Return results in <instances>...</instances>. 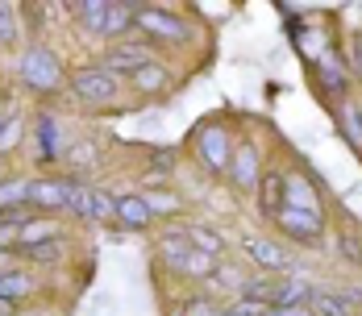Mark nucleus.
<instances>
[{
    "mask_svg": "<svg viewBox=\"0 0 362 316\" xmlns=\"http://www.w3.org/2000/svg\"><path fill=\"white\" fill-rule=\"evenodd\" d=\"M341 250H346V258H350V262H358V267H362V246L354 242V238H341Z\"/></svg>",
    "mask_w": 362,
    "mask_h": 316,
    "instance_id": "33",
    "label": "nucleus"
},
{
    "mask_svg": "<svg viewBox=\"0 0 362 316\" xmlns=\"http://www.w3.org/2000/svg\"><path fill=\"white\" fill-rule=\"evenodd\" d=\"M37 138H42V158H54V117H37Z\"/></svg>",
    "mask_w": 362,
    "mask_h": 316,
    "instance_id": "26",
    "label": "nucleus"
},
{
    "mask_svg": "<svg viewBox=\"0 0 362 316\" xmlns=\"http://www.w3.org/2000/svg\"><path fill=\"white\" fill-rule=\"evenodd\" d=\"M25 200H30V179H8V183H0V212L17 209V204H25Z\"/></svg>",
    "mask_w": 362,
    "mask_h": 316,
    "instance_id": "18",
    "label": "nucleus"
},
{
    "mask_svg": "<svg viewBox=\"0 0 362 316\" xmlns=\"http://www.w3.org/2000/svg\"><path fill=\"white\" fill-rule=\"evenodd\" d=\"M180 271L183 275H200V279H209V275H217V258H213V254H200V250L192 246V254L183 258Z\"/></svg>",
    "mask_w": 362,
    "mask_h": 316,
    "instance_id": "19",
    "label": "nucleus"
},
{
    "mask_svg": "<svg viewBox=\"0 0 362 316\" xmlns=\"http://www.w3.org/2000/svg\"><path fill=\"white\" fill-rule=\"evenodd\" d=\"M13 242H17V225H4V221H0V250L13 246Z\"/></svg>",
    "mask_w": 362,
    "mask_h": 316,
    "instance_id": "34",
    "label": "nucleus"
},
{
    "mask_svg": "<svg viewBox=\"0 0 362 316\" xmlns=\"http://www.w3.org/2000/svg\"><path fill=\"white\" fill-rule=\"evenodd\" d=\"M67 183L59 179H30V204L34 209H67Z\"/></svg>",
    "mask_w": 362,
    "mask_h": 316,
    "instance_id": "9",
    "label": "nucleus"
},
{
    "mask_svg": "<svg viewBox=\"0 0 362 316\" xmlns=\"http://www.w3.org/2000/svg\"><path fill=\"white\" fill-rule=\"evenodd\" d=\"M67 209H71L75 216H83V221H96V212H92V192H88V187H71V192H67Z\"/></svg>",
    "mask_w": 362,
    "mask_h": 316,
    "instance_id": "23",
    "label": "nucleus"
},
{
    "mask_svg": "<svg viewBox=\"0 0 362 316\" xmlns=\"http://www.w3.org/2000/svg\"><path fill=\"white\" fill-rule=\"evenodd\" d=\"M275 225L296 238V242H304V246H313V242H321V212H304V209H279L275 212Z\"/></svg>",
    "mask_w": 362,
    "mask_h": 316,
    "instance_id": "5",
    "label": "nucleus"
},
{
    "mask_svg": "<svg viewBox=\"0 0 362 316\" xmlns=\"http://www.w3.org/2000/svg\"><path fill=\"white\" fill-rule=\"evenodd\" d=\"M175 316H183V312H175Z\"/></svg>",
    "mask_w": 362,
    "mask_h": 316,
    "instance_id": "38",
    "label": "nucleus"
},
{
    "mask_svg": "<svg viewBox=\"0 0 362 316\" xmlns=\"http://www.w3.org/2000/svg\"><path fill=\"white\" fill-rule=\"evenodd\" d=\"M262 316H313L308 308H267Z\"/></svg>",
    "mask_w": 362,
    "mask_h": 316,
    "instance_id": "35",
    "label": "nucleus"
},
{
    "mask_svg": "<svg viewBox=\"0 0 362 316\" xmlns=\"http://www.w3.org/2000/svg\"><path fill=\"white\" fill-rule=\"evenodd\" d=\"M117 221L129 225V229H146L150 225V209H146L142 196H121L117 200Z\"/></svg>",
    "mask_w": 362,
    "mask_h": 316,
    "instance_id": "14",
    "label": "nucleus"
},
{
    "mask_svg": "<svg viewBox=\"0 0 362 316\" xmlns=\"http://www.w3.org/2000/svg\"><path fill=\"white\" fill-rule=\"evenodd\" d=\"M308 295H313V287H304L291 275H271V279L242 283V300H254L262 308H304Z\"/></svg>",
    "mask_w": 362,
    "mask_h": 316,
    "instance_id": "1",
    "label": "nucleus"
},
{
    "mask_svg": "<svg viewBox=\"0 0 362 316\" xmlns=\"http://www.w3.org/2000/svg\"><path fill=\"white\" fill-rule=\"evenodd\" d=\"M71 88H75V96L88 100V105H109L117 96V79L105 67H79L71 75Z\"/></svg>",
    "mask_w": 362,
    "mask_h": 316,
    "instance_id": "3",
    "label": "nucleus"
},
{
    "mask_svg": "<svg viewBox=\"0 0 362 316\" xmlns=\"http://www.w3.org/2000/svg\"><path fill=\"white\" fill-rule=\"evenodd\" d=\"M150 63H154V54L142 42H112L109 54H105V71H129V75H138Z\"/></svg>",
    "mask_w": 362,
    "mask_h": 316,
    "instance_id": "7",
    "label": "nucleus"
},
{
    "mask_svg": "<svg viewBox=\"0 0 362 316\" xmlns=\"http://www.w3.org/2000/svg\"><path fill=\"white\" fill-rule=\"evenodd\" d=\"M284 209H304L317 212V192L304 175H284Z\"/></svg>",
    "mask_w": 362,
    "mask_h": 316,
    "instance_id": "11",
    "label": "nucleus"
},
{
    "mask_svg": "<svg viewBox=\"0 0 362 316\" xmlns=\"http://www.w3.org/2000/svg\"><path fill=\"white\" fill-rule=\"evenodd\" d=\"M196 150H200V158H204L209 171H225V167H229V154H233L229 129H221V125H204V129L196 134Z\"/></svg>",
    "mask_w": 362,
    "mask_h": 316,
    "instance_id": "4",
    "label": "nucleus"
},
{
    "mask_svg": "<svg viewBox=\"0 0 362 316\" xmlns=\"http://www.w3.org/2000/svg\"><path fill=\"white\" fill-rule=\"evenodd\" d=\"M183 316H217V308H213L209 300H187V304H183Z\"/></svg>",
    "mask_w": 362,
    "mask_h": 316,
    "instance_id": "31",
    "label": "nucleus"
},
{
    "mask_svg": "<svg viewBox=\"0 0 362 316\" xmlns=\"http://www.w3.org/2000/svg\"><path fill=\"white\" fill-rule=\"evenodd\" d=\"M25 254H30L34 262H54V258L63 254V242H59V238H50V242H37V246H30Z\"/></svg>",
    "mask_w": 362,
    "mask_h": 316,
    "instance_id": "27",
    "label": "nucleus"
},
{
    "mask_svg": "<svg viewBox=\"0 0 362 316\" xmlns=\"http://www.w3.org/2000/svg\"><path fill=\"white\" fill-rule=\"evenodd\" d=\"M317 67H321L325 88H333V92H346V71H341V63H337V59H321Z\"/></svg>",
    "mask_w": 362,
    "mask_h": 316,
    "instance_id": "24",
    "label": "nucleus"
},
{
    "mask_svg": "<svg viewBox=\"0 0 362 316\" xmlns=\"http://www.w3.org/2000/svg\"><path fill=\"white\" fill-rule=\"evenodd\" d=\"M308 312L313 316H354V304L346 300V291H313L308 295Z\"/></svg>",
    "mask_w": 362,
    "mask_h": 316,
    "instance_id": "12",
    "label": "nucleus"
},
{
    "mask_svg": "<svg viewBox=\"0 0 362 316\" xmlns=\"http://www.w3.org/2000/svg\"><path fill=\"white\" fill-rule=\"evenodd\" d=\"M242 246H246V254H250V258L258 262V267H267L271 275L288 271V254H284V250L275 246V242H262V238H246Z\"/></svg>",
    "mask_w": 362,
    "mask_h": 316,
    "instance_id": "10",
    "label": "nucleus"
},
{
    "mask_svg": "<svg viewBox=\"0 0 362 316\" xmlns=\"http://www.w3.org/2000/svg\"><path fill=\"white\" fill-rule=\"evenodd\" d=\"M105 13H109V0H83V4H75V17H79L83 30H92V34L105 30Z\"/></svg>",
    "mask_w": 362,
    "mask_h": 316,
    "instance_id": "17",
    "label": "nucleus"
},
{
    "mask_svg": "<svg viewBox=\"0 0 362 316\" xmlns=\"http://www.w3.org/2000/svg\"><path fill=\"white\" fill-rule=\"evenodd\" d=\"M134 17H138V13H134L129 4H109V13H105V30H100V34L105 37L129 34V30H134Z\"/></svg>",
    "mask_w": 362,
    "mask_h": 316,
    "instance_id": "15",
    "label": "nucleus"
},
{
    "mask_svg": "<svg viewBox=\"0 0 362 316\" xmlns=\"http://www.w3.org/2000/svg\"><path fill=\"white\" fill-rule=\"evenodd\" d=\"M229 175H233V183L242 187V192H250V187H258V179H262V163H258V146L254 141H242L233 154H229V167H225Z\"/></svg>",
    "mask_w": 362,
    "mask_h": 316,
    "instance_id": "6",
    "label": "nucleus"
},
{
    "mask_svg": "<svg viewBox=\"0 0 362 316\" xmlns=\"http://www.w3.org/2000/svg\"><path fill=\"white\" fill-rule=\"evenodd\" d=\"M262 312H267L262 304H254V300H242L238 308H229V312H221V316H262Z\"/></svg>",
    "mask_w": 362,
    "mask_h": 316,
    "instance_id": "32",
    "label": "nucleus"
},
{
    "mask_svg": "<svg viewBox=\"0 0 362 316\" xmlns=\"http://www.w3.org/2000/svg\"><path fill=\"white\" fill-rule=\"evenodd\" d=\"M134 83L146 88V92H150V88H163V83H167V67H163V63H150V67H142L134 75Z\"/></svg>",
    "mask_w": 362,
    "mask_h": 316,
    "instance_id": "25",
    "label": "nucleus"
},
{
    "mask_svg": "<svg viewBox=\"0 0 362 316\" xmlns=\"http://www.w3.org/2000/svg\"><path fill=\"white\" fill-rule=\"evenodd\" d=\"M50 238H59V229L46 225V221H37V225H25V233H17V246L30 250V246H37V242H50Z\"/></svg>",
    "mask_w": 362,
    "mask_h": 316,
    "instance_id": "21",
    "label": "nucleus"
},
{
    "mask_svg": "<svg viewBox=\"0 0 362 316\" xmlns=\"http://www.w3.org/2000/svg\"><path fill=\"white\" fill-rule=\"evenodd\" d=\"M258 204H262V212H275L284 209V175L279 171H267V175L258 179Z\"/></svg>",
    "mask_w": 362,
    "mask_h": 316,
    "instance_id": "13",
    "label": "nucleus"
},
{
    "mask_svg": "<svg viewBox=\"0 0 362 316\" xmlns=\"http://www.w3.org/2000/svg\"><path fill=\"white\" fill-rule=\"evenodd\" d=\"M187 242L200 250V254H213V258H217L221 250H225V242H221L213 229H204V225H192V229H187Z\"/></svg>",
    "mask_w": 362,
    "mask_h": 316,
    "instance_id": "20",
    "label": "nucleus"
},
{
    "mask_svg": "<svg viewBox=\"0 0 362 316\" xmlns=\"http://www.w3.org/2000/svg\"><path fill=\"white\" fill-rule=\"evenodd\" d=\"M134 25H138L146 37H154V42H183V37H187V30H183L180 21L167 17V13H158V8H138Z\"/></svg>",
    "mask_w": 362,
    "mask_h": 316,
    "instance_id": "8",
    "label": "nucleus"
},
{
    "mask_svg": "<svg viewBox=\"0 0 362 316\" xmlns=\"http://www.w3.org/2000/svg\"><path fill=\"white\" fill-rule=\"evenodd\" d=\"M0 121H4V112H0Z\"/></svg>",
    "mask_w": 362,
    "mask_h": 316,
    "instance_id": "37",
    "label": "nucleus"
},
{
    "mask_svg": "<svg viewBox=\"0 0 362 316\" xmlns=\"http://www.w3.org/2000/svg\"><path fill=\"white\" fill-rule=\"evenodd\" d=\"M13 17H17V8L13 4H0V46H8L17 37V21Z\"/></svg>",
    "mask_w": 362,
    "mask_h": 316,
    "instance_id": "28",
    "label": "nucleus"
},
{
    "mask_svg": "<svg viewBox=\"0 0 362 316\" xmlns=\"http://www.w3.org/2000/svg\"><path fill=\"white\" fill-rule=\"evenodd\" d=\"M146 209H150V216L154 212H180V200L175 196H167V192H154V196H142Z\"/></svg>",
    "mask_w": 362,
    "mask_h": 316,
    "instance_id": "29",
    "label": "nucleus"
},
{
    "mask_svg": "<svg viewBox=\"0 0 362 316\" xmlns=\"http://www.w3.org/2000/svg\"><path fill=\"white\" fill-rule=\"evenodd\" d=\"M25 295H34V279H30V275H21V271L0 275V300L17 304V300H25Z\"/></svg>",
    "mask_w": 362,
    "mask_h": 316,
    "instance_id": "16",
    "label": "nucleus"
},
{
    "mask_svg": "<svg viewBox=\"0 0 362 316\" xmlns=\"http://www.w3.org/2000/svg\"><path fill=\"white\" fill-rule=\"evenodd\" d=\"M187 254H192V242H187V233H175V238H167V242H163V258H167L175 271L183 267V258H187Z\"/></svg>",
    "mask_w": 362,
    "mask_h": 316,
    "instance_id": "22",
    "label": "nucleus"
},
{
    "mask_svg": "<svg viewBox=\"0 0 362 316\" xmlns=\"http://www.w3.org/2000/svg\"><path fill=\"white\" fill-rule=\"evenodd\" d=\"M92 212H96V221H109V216H117V200H109L105 192H92Z\"/></svg>",
    "mask_w": 362,
    "mask_h": 316,
    "instance_id": "30",
    "label": "nucleus"
},
{
    "mask_svg": "<svg viewBox=\"0 0 362 316\" xmlns=\"http://www.w3.org/2000/svg\"><path fill=\"white\" fill-rule=\"evenodd\" d=\"M0 163H4V158H0Z\"/></svg>",
    "mask_w": 362,
    "mask_h": 316,
    "instance_id": "39",
    "label": "nucleus"
},
{
    "mask_svg": "<svg viewBox=\"0 0 362 316\" xmlns=\"http://www.w3.org/2000/svg\"><path fill=\"white\" fill-rule=\"evenodd\" d=\"M21 79L34 88V92H54L59 83H63V67H59V59L50 54V50H25V59H21Z\"/></svg>",
    "mask_w": 362,
    "mask_h": 316,
    "instance_id": "2",
    "label": "nucleus"
},
{
    "mask_svg": "<svg viewBox=\"0 0 362 316\" xmlns=\"http://www.w3.org/2000/svg\"><path fill=\"white\" fill-rule=\"evenodd\" d=\"M13 308H17V304H8V300H0V316H13Z\"/></svg>",
    "mask_w": 362,
    "mask_h": 316,
    "instance_id": "36",
    "label": "nucleus"
}]
</instances>
